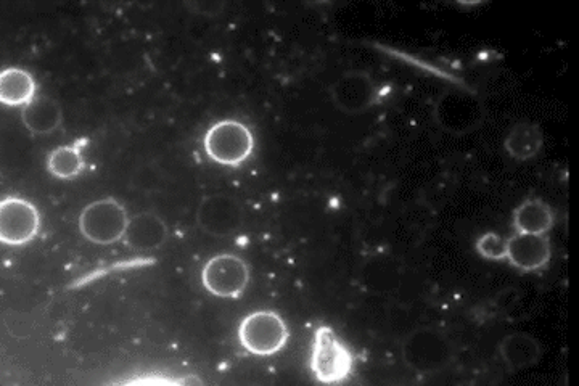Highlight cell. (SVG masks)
<instances>
[{"instance_id": "ffe728a7", "label": "cell", "mask_w": 579, "mask_h": 386, "mask_svg": "<svg viewBox=\"0 0 579 386\" xmlns=\"http://www.w3.org/2000/svg\"><path fill=\"white\" fill-rule=\"evenodd\" d=\"M131 184L142 192H157L163 185V176L157 166H140L132 176Z\"/></svg>"}, {"instance_id": "30bf717a", "label": "cell", "mask_w": 579, "mask_h": 386, "mask_svg": "<svg viewBox=\"0 0 579 386\" xmlns=\"http://www.w3.org/2000/svg\"><path fill=\"white\" fill-rule=\"evenodd\" d=\"M333 102L345 113L356 115L369 110L377 99V87L369 74L350 71L338 79L332 89Z\"/></svg>"}, {"instance_id": "6da1fadb", "label": "cell", "mask_w": 579, "mask_h": 386, "mask_svg": "<svg viewBox=\"0 0 579 386\" xmlns=\"http://www.w3.org/2000/svg\"><path fill=\"white\" fill-rule=\"evenodd\" d=\"M403 358L417 374H436L454 359V345L448 335L430 327L414 330L403 343Z\"/></svg>"}, {"instance_id": "3957f363", "label": "cell", "mask_w": 579, "mask_h": 386, "mask_svg": "<svg viewBox=\"0 0 579 386\" xmlns=\"http://www.w3.org/2000/svg\"><path fill=\"white\" fill-rule=\"evenodd\" d=\"M203 145L208 158L219 165L235 168L250 158L255 148V139L245 124L224 120L208 129Z\"/></svg>"}, {"instance_id": "7a4b0ae2", "label": "cell", "mask_w": 579, "mask_h": 386, "mask_svg": "<svg viewBox=\"0 0 579 386\" xmlns=\"http://www.w3.org/2000/svg\"><path fill=\"white\" fill-rule=\"evenodd\" d=\"M309 366L314 377L321 383H340L350 377L353 369V354L348 346L337 337L327 325H322L314 333L313 351Z\"/></svg>"}, {"instance_id": "277c9868", "label": "cell", "mask_w": 579, "mask_h": 386, "mask_svg": "<svg viewBox=\"0 0 579 386\" xmlns=\"http://www.w3.org/2000/svg\"><path fill=\"white\" fill-rule=\"evenodd\" d=\"M128 222L124 206L113 198H105L84 208L79 216V230L95 245H111L123 239Z\"/></svg>"}, {"instance_id": "52a82bcc", "label": "cell", "mask_w": 579, "mask_h": 386, "mask_svg": "<svg viewBox=\"0 0 579 386\" xmlns=\"http://www.w3.org/2000/svg\"><path fill=\"white\" fill-rule=\"evenodd\" d=\"M41 230V214L25 198L5 197L0 200V243L23 247L33 242Z\"/></svg>"}, {"instance_id": "8992f818", "label": "cell", "mask_w": 579, "mask_h": 386, "mask_svg": "<svg viewBox=\"0 0 579 386\" xmlns=\"http://www.w3.org/2000/svg\"><path fill=\"white\" fill-rule=\"evenodd\" d=\"M436 121L451 134H467L480 128L485 108L477 95L469 91H446L435 107Z\"/></svg>"}, {"instance_id": "d6986e66", "label": "cell", "mask_w": 579, "mask_h": 386, "mask_svg": "<svg viewBox=\"0 0 579 386\" xmlns=\"http://www.w3.org/2000/svg\"><path fill=\"white\" fill-rule=\"evenodd\" d=\"M477 251L485 259L501 261L507 256V240L501 235L494 234V232H488L478 239Z\"/></svg>"}, {"instance_id": "8fae6325", "label": "cell", "mask_w": 579, "mask_h": 386, "mask_svg": "<svg viewBox=\"0 0 579 386\" xmlns=\"http://www.w3.org/2000/svg\"><path fill=\"white\" fill-rule=\"evenodd\" d=\"M551 242L547 235L518 234L507 239L509 263L522 272L541 271L551 261Z\"/></svg>"}, {"instance_id": "44dd1931", "label": "cell", "mask_w": 579, "mask_h": 386, "mask_svg": "<svg viewBox=\"0 0 579 386\" xmlns=\"http://www.w3.org/2000/svg\"><path fill=\"white\" fill-rule=\"evenodd\" d=\"M181 385L182 386H203V383L200 382V378L193 377V375H190V377H185L184 380H182Z\"/></svg>"}, {"instance_id": "e0dca14e", "label": "cell", "mask_w": 579, "mask_h": 386, "mask_svg": "<svg viewBox=\"0 0 579 386\" xmlns=\"http://www.w3.org/2000/svg\"><path fill=\"white\" fill-rule=\"evenodd\" d=\"M543 131L538 124L520 123L509 132L504 147L515 160L526 161L538 155L543 148Z\"/></svg>"}, {"instance_id": "7c38bea8", "label": "cell", "mask_w": 579, "mask_h": 386, "mask_svg": "<svg viewBox=\"0 0 579 386\" xmlns=\"http://www.w3.org/2000/svg\"><path fill=\"white\" fill-rule=\"evenodd\" d=\"M168 232V226L160 216L142 213L129 219L123 240L129 248H134V250L152 251L165 245Z\"/></svg>"}, {"instance_id": "4fadbf2b", "label": "cell", "mask_w": 579, "mask_h": 386, "mask_svg": "<svg viewBox=\"0 0 579 386\" xmlns=\"http://www.w3.org/2000/svg\"><path fill=\"white\" fill-rule=\"evenodd\" d=\"M62 120L63 111L60 103L46 95L34 97L21 111V121L26 129L37 136L54 132L62 124Z\"/></svg>"}, {"instance_id": "ac0fdd59", "label": "cell", "mask_w": 579, "mask_h": 386, "mask_svg": "<svg viewBox=\"0 0 579 386\" xmlns=\"http://www.w3.org/2000/svg\"><path fill=\"white\" fill-rule=\"evenodd\" d=\"M83 144L65 145L58 147L47 158V169L52 176L58 179H73L83 173L84 158L81 153Z\"/></svg>"}, {"instance_id": "5b68a950", "label": "cell", "mask_w": 579, "mask_h": 386, "mask_svg": "<svg viewBox=\"0 0 579 386\" xmlns=\"http://www.w3.org/2000/svg\"><path fill=\"white\" fill-rule=\"evenodd\" d=\"M239 340L243 350L248 353L271 356L287 345V324L279 314L258 311L243 319L239 327Z\"/></svg>"}, {"instance_id": "5bb4252c", "label": "cell", "mask_w": 579, "mask_h": 386, "mask_svg": "<svg viewBox=\"0 0 579 386\" xmlns=\"http://www.w3.org/2000/svg\"><path fill=\"white\" fill-rule=\"evenodd\" d=\"M36 97L33 74L23 68L0 71V103L7 107H26Z\"/></svg>"}, {"instance_id": "ba28073f", "label": "cell", "mask_w": 579, "mask_h": 386, "mask_svg": "<svg viewBox=\"0 0 579 386\" xmlns=\"http://www.w3.org/2000/svg\"><path fill=\"white\" fill-rule=\"evenodd\" d=\"M202 282L211 295L239 298L250 282V271L247 263L239 256H214L203 267Z\"/></svg>"}, {"instance_id": "9c48e42d", "label": "cell", "mask_w": 579, "mask_h": 386, "mask_svg": "<svg viewBox=\"0 0 579 386\" xmlns=\"http://www.w3.org/2000/svg\"><path fill=\"white\" fill-rule=\"evenodd\" d=\"M197 222L200 229L214 237L235 234L243 224L242 206L229 195H210L198 206Z\"/></svg>"}, {"instance_id": "2e32d148", "label": "cell", "mask_w": 579, "mask_h": 386, "mask_svg": "<svg viewBox=\"0 0 579 386\" xmlns=\"http://www.w3.org/2000/svg\"><path fill=\"white\" fill-rule=\"evenodd\" d=\"M554 221V211L541 198H528L514 211V227L518 234L546 235Z\"/></svg>"}, {"instance_id": "9a60e30c", "label": "cell", "mask_w": 579, "mask_h": 386, "mask_svg": "<svg viewBox=\"0 0 579 386\" xmlns=\"http://www.w3.org/2000/svg\"><path fill=\"white\" fill-rule=\"evenodd\" d=\"M499 351H501V356L504 362H506V366L509 367V370H512V372L538 364L539 359H541V354H543L541 345H539L538 341L534 340L531 335H528V333H512V335H507V337L501 341Z\"/></svg>"}]
</instances>
